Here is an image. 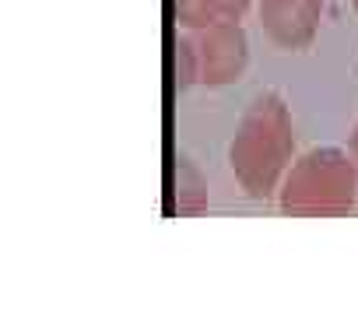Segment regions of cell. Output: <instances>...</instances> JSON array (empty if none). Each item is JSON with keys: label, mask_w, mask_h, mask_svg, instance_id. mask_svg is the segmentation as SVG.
I'll return each instance as SVG.
<instances>
[{"label": "cell", "mask_w": 358, "mask_h": 316, "mask_svg": "<svg viewBox=\"0 0 358 316\" xmlns=\"http://www.w3.org/2000/svg\"><path fill=\"white\" fill-rule=\"evenodd\" d=\"M197 53V81L208 88H222L243 78L250 64V39L239 22H218L190 32Z\"/></svg>", "instance_id": "3957f363"}, {"label": "cell", "mask_w": 358, "mask_h": 316, "mask_svg": "<svg viewBox=\"0 0 358 316\" xmlns=\"http://www.w3.org/2000/svg\"><path fill=\"white\" fill-rule=\"evenodd\" d=\"M278 204L292 218H344L358 204V166L344 148H309L288 166Z\"/></svg>", "instance_id": "7a4b0ae2"}, {"label": "cell", "mask_w": 358, "mask_h": 316, "mask_svg": "<svg viewBox=\"0 0 358 316\" xmlns=\"http://www.w3.org/2000/svg\"><path fill=\"white\" fill-rule=\"evenodd\" d=\"M323 18V0H260V22L281 50H306Z\"/></svg>", "instance_id": "277c9868"}, {"label": "cell", "mask_w": 358, "mask_h": 316, "mask_svg": "<svg viewBox=\"0 0 358 316\" xmlns=\"http://www.w3.org/2000/svg\"><path fill=\"white\" fill-rule=\"evenodd\" d=\"M253 0H176V22L187 32L218 25V22H243Z\"/></svg>", "instance_id": "5b68a950"}, {"label": "cell", "mask_w": 358, "mask_h": 316, "mask_svg": "<svg viewBox=\"0 0 358 316\" xmlns=\"http://www.w3.org/2000/svg\"><path fill=\"white\" fill-rule=\"evenodd\" d=\"M176 85H179V92L197 85V53H194L190 36H179V43H176Z\"/></svg>", "instance_id": "52a82bcc"}, {"label": "cell", "mask_w": 358, "mask_h": 316, "mask_svg": "<svg viewBox=\"0 0 358 316\" xmlns=\"http://www.w3.org/2000/svg\"><path fill=\"white\" fill-rule=\"evenodd\" d=\"M351 8H355V11H358V0H351Z\"/></svg>", "instance_id": "9c48e42d"}, {"label": "cell", "mask_w": 358, "mask_h": 316, "mask_svg": "<svg viewBox=\"0 0 358 316\" xmlns=\"http://www.w3.org/2000/svg\"><path fill=\"white\" fill-rule=\"evenodd\" d=\"M295 162V127L278 92L257 95L229 144V166L250 197H274L288 166Z\"/></svg>", "instance_id": "6da1fadb"}, {"label": "cell", "mask_w": 358, "mask_h": 316, "mask_svg": "<svg viewBox=\"0 0 358 316\" xmlns=\"http://www.w3.org/2000/svg\"><path fill=\"white\" fill-rule=\"evenodd\" d=\"M348 151H351L355 166H358V123H355V130H351V137H348Z\"/></svg>", "instance_id": "ba28073f"}, {"label": "cell", "mask_w": 358, "mask_h": 316, "mask_svg": "<svg viewBox=\"0 0 358 316\" xmlns=\"http://www.w3.org/2000/svg\"><path fill=\"white\" fill-rule=\"evenodd\" d=\"M176 208L179 215H201L208 208V180L190 158L176 162Z\"/></svg>", "instance_id": "8992f818"}]
</instances>
